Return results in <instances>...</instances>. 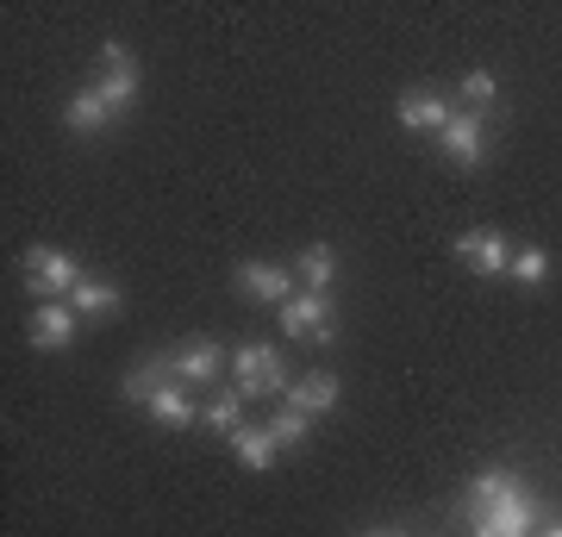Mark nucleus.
<instances>
[{
  "label": "nucleus",
  "mask_w": 562,
  "mask_h": 537,
  "mask_svg": "<svg viewBox=\"0 0 562 537\" xmlns=\"http://www.w3.org/2000/svg\"><path fill=\"white\" fill-rule=\"evenodd\" d=\"M531 518H538V506L519 488V476L482 469L469 481V525H475V537H531Z\"/></svg>",
  "instance_id": "f257e3e1"
},
{
  "label": "nucleus",
  "mask_w": 562,
  "mask_h": 537,
  "mask_svg": "<svg viewBox=\"0 0 562 537\" xmlns=\"http://www.w3.org/2000/svg\"><path fill=\"white\" fill-rule=\"evenodd\" d=\"M81 276H88V269H81L69 250H50V244H32V250H25V288L38 300H69L81 288Z\"/></svg>",
  "instance_id": "f03ea898"
},
{
  "label": "nucleus",
  "mask_w": 562,
  "mask_h": 537,
  "mask_svg": "<svg viewBox=\"0 0 562 537\" xmlns=\"http://www.w3.org/2000/svg\"><path fill=\"white\" fill-rule=\"evenodd\" d=\"M232 388H238L244 400H276L288 394V376H281V357H276V344H238L232 350Z\"/></svg>",
  "instance_id": "7ed1b4c3"
},
{
  "label": "nucleus",
  "mask_w": 562,
  "mask_h": 537,
  "mask_svg": "<svg viewBox=\"0 0 562 537\" xmlns=\"http://www.w3.org/2000/svg\"><path fill=\"white\" fill-rule=\"evenodd\" d=\"M162 369H169V381H181V388H213L220 369H225V350L213 338H188L181 350L162 357Z\"/></svg>",
  "instance_id": "20e7f679"
},
{
  "label": "nucleus",
  "mask_w": 562,
  "mask_h": 537,
  "mask_svg": "<svg viewBox=\"0 0 562 537\" xmlns=\"http://www.w3.org/2000/svg\"><path fill=\"white\" fill-rule=\"evenodd\" d=\"M94 94H101L113 113H125V107L138 100V63H132V51H125L120 38L101 44V81H94Z\"/></svg>",
  "instance_id": "39448f33"
},
{
  "label": "nucleus",
  "mask_w": 562,
  "mask_h": 537,
  "mask_svg": "<svg viewBox=\"0 0 562 537\" xmlns=\"http://www.w3.org/2000/svg\"><path fill=\"white\" fill-rule=\"evenodd\" d=\"M281 332L288 338H306V344H331V300L301 288V294L281 306Z\"/></svg>",
  "instance_id": "423d86ee"
},
{
  "label": "nucleus",
  "mask_w": 562,
  "mask_h": 537,
  "mask_svg": "<svg viewBox=\"0 0 562 537\" xmlns=\"http://www.w3.org/2000/svg\"><path fill=\"white\" fill-rule=\"evenodd\" d=\"M238 294L244 300H262V306H288V300L301 294V288H294V276H288V269H281V262H238Z\"/></svg>",
  "instance_id": "0eeeda50"
},
{
  "label": "nucleus",
  "mask_w": 562,
  "mask_h": 537,
  "mask_svg": "<svg viewBox=\"0 0 562 537\" xmlns=\"http://www.w3.org/2000/svg\"><path fill=\"white\" fill-rule=\"evenodd\" d=\"M457 257L469 262L475 276H506V269H513V238L475 225V232H462V238H457Z\"/></svg>",
  "instance_id": "6e6552de"
},
{
  "label": "nucleus",
  "mask_w": 562,
  "mask_h": 537,
  "mask_svg": "<svg viewBox=\"0 0 562 537\" xmlns=\"http://www.w3.org/2000/svg\"><path fill=\"white\" fill-rule=\"evenodd\" d=\"M32 344L38 350H69L76 344V332H81V313L69 306V300H38V313H32Z\"/></svg>",
  "instance_id": "1a4fd4ad"
},
{
  "label": "nucleus",
  "mask_w": 562,
  "mask_h": 537,
  "mask_svg": "<svg viewBox=\"0 0 562 537\" xmlns=\"http://www.w3.org/2000/svg\"><path fill=\"white\" fill-rule=\"evenodd\" d=\"M443 157L462 163V169H482L487 163V132H482L475 113H457V120L443 125Z\"/></svg>",
  "instance_id": "9d476101"
},
{
  "label": "nucleus",
  "mask_w": 562,
  "mask_h": 537,
  "mask_svg": "<svg viewBox=\"0 0 562 537\" xmlns=\"http://www.w3.org/2000/svg\"><path fill=\"white\" fill-rule=\"evenodd\" d=\"M394 120H401L406 132H438V138H443V125L457 120V107H450L443 94H401Z\"/></svg>",
  "instance_id": "9b49d317"
},
{
  "label": "nucleus",
  "mask_w": 562,
  "mask_h": 537,
  "mask_svg": "<svg viewBox=\"0 0 562 537\" xmlns=\"http://www.w3.org/2000/svg\"><path fill=\"white\" fill-rule=\"evenodd\" d=\"M144 413L157 418V425H169V432H188V425H201V406L188 400V388L181 381H162L157 394H150V406Z\"/></svg>",
  "instance_id": "f8f14e48"
},
{
  "label": "nucleus",
  "mask_w": 562,
  "mask_h": 537,
  "mask_svg": "<svg viewBox=\"0 0 562 537\" xmlns=\"http://www.w3.org/2000/svg\"><path fill=\"white\" fill-rule=\"evenodd\" d=\"M288 406H294V413H331V406H338V376H331V369H313V376H301L294 381V388H288Z\"/></svg>",
  "instance_id": "ddd939ff"
},
{
  "label": "nucleus",
  "mask_w": 562,
  "mask_h": 537,
  "mask_svg": "<svg viewBox=\"0 0 562 537\" xmlns=\"http://www.w3.org/2000/svg\"><path fill=\"white\" fill-rule=\"evenodd\" d=\"M225 444H232V457H238L244 469H276V457H281V444L269 438V425H238Z\"/></svg>",
  "instance_id": "4468645a"
},
{
  "label": "nucleus",
  "mask_w": 562,
  "mask_h": 537,
  "mask_svg": "<svg viewBox=\"0 0 562 537\" xmlns=\"http://www.w3.org/2000/svg\"><path fill=\"white\" fill-rule=\"evenodd\" d=\"M63 120H69V132H81V138H94V132H106V120H113V107H106L94 88H76L69 94V107H63Z\"/></svg>",
  "instance_id": "2eb2a0df"
},
{
  "label": "nucleus",
  "mask_w": 562,
  "mask_h": 537,
  "mask_svg": "<svg viewBox=\"0 0 562 537\" xmlns=\"http://www.w3.org/2000/svg\"><path fill=\"white\" fill-rule=\"evenodd\" d=\"M69 306H76L81 318H106V313H120V288L106 276H81V288L69 294Z\"/></svg>",
  "instance_id": "dca6fc26"
},
{
  "label": "nucleus",
  "mask_w": 562,
  "mask_h": 537,
  "mask_svg": "<svg viewBox=\"0 0 562 537\" xmlns=\"http://www.w3.org/2000/svg\"><path fill=\"white\" fill-rule=\"evenodd\" d=\"M294 276H301L313 294H325V288H331V276H338V250H331V244H306L301 262H294Z\"/></svg>",
  "instance_id": "f3484780"
},
{
  "label": "nucleus",
  "mask_w": 562,
  "mask_h": 537,
  "mask_svg": "<svg viewBox=\"0 0 562 537\" xmlns=\"http://www.w3.org/2000/svg\"><path fill=\"white\" fill-rule=\"evenodd\" d=\"M201 425H206V432H220V438H232V432L244 425V394H238V388H225V394L206 400V406H201Z\"/></svg>",
  "instance_id": "a211bd4d"
},
{
  "label": "nucleus",
  "mask_w": 562,
  "mask_h": 537,
  "mask_svg": "<svg viewBox=\"0 0 562 537\" xmlns=\"http://www.w3.org/2000/svg\"><path fill=\"white\" fill-rule=\"evenodd\" d=\"M262 425H269V438H276L281 450H301V444L313 438V418H306V413H294L288 400H281V406H276L269 418H262Z\"/></svg>",
  "instance_id": "6ab92c4d"
},
{
  "label": "nucleus",
  "mask_w": 562,
  "mask_h": 537,
  "mask_svg": "<svg viewBox=\"0 0 562 537\" xmlns=\"http://www.w3.org/2000/svg\"><path fill=\"white\" fill-rule=\"evenodd\" d=\"M162 381H169V369H162V362H138V369L125 376V400H138V406H150V394H157Z\"/></svg>",
  "instance_id": "aec40b11"
},
{
  "label": "nucleus",
  "mask_w": 562,
  "mask_h": 537,
  "mask_svg": "<svg viewBox=\"0 0 562 537\" xmlns=\"http://www.w3.org/2000/svg\"><path fill=\"white\" fill-rule=\"evenodd\" d=\"M513 276H519V288H543L550 281V257L538 244H525V250H513Z\"/></svg>",
  "instance_id": "412c9836"
},
{
  "label": "nucleus",
  "mask_w": 562,
  "mask_h": 537,
  "mask_svg": "<svg viewBox=\"0 0 562 537\" xmlns=\"http://www.w3.org/2000/svg\"><path fill=\"white\" fill-rule=\"evenodd\" d=\"M494 94H501V88H494V69H469V76H462V107H469V113L494 107Z\"/></svg>",
  "instance_id": "4be33fe9"
},
{
  "label": "nucleus",
  "mask_w": 562,
  "mask_h": 537,
  "mask_svg": "<svg viewBox=\"0 0 562 537\" xmlns=\"http://www.w3.org/2000/svg\"><path fill=\"white\" fill-rule=\"evenodd\" d=\"M362 537H387V532H362Z\"/></svg>",
  "instance_id": "5701e85b"
},
{
  "label": "nucleus",
  "mask_w": 562,
  "mask_h": 537,
  "mask_svg": "<svg viewBox=\"0 0 562 537\" xmlns=\"http://www.w3.org/2000/svg\"><path fill=\"white\" fill-rule=\"evenodd\" d=\"M543 537H562V525H557V532H543Z\"/></svg>",
  "instance_id": "b1692460"
},
{
  "label": "nucleus",
  "mask_w": 562,
  "mask_h": 537,
  "mask_svg": "<svg viewBox=\"0 0 562 537\" xmlns=\"http://www.w3.org/2000/svg\"><path fill=\"white\" fill-rule=\"evenodd\" d=\"M387 537H401V532H387Z\"/></svg>",
  "instance_id": "393cba45"
}]
</instances>
